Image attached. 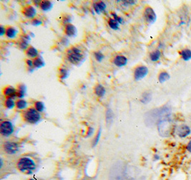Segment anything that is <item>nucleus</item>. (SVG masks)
Returning <instances> with one entry per match:
<instances>
[{
	"mask_svg": "<svg viewBox=\"0 0 191 180\" xmlns=\"http://www.w3.org/2000/svg\"><path fill=\"white\" fill-rule=\"evenodd\" d=\"M67 60L72 64L78 65L81 64L84 60L85 56L82 50L77 47H73L67 51Z\"/></svg>",
	"mask_w": 191,
	"mask_h": 180,
	"instance_id": "obj_1",
	"label": "nucleus"
},
{
	"mask_svg": "<svg viewBox=\"0 0 191 180\" xmlns=\"http://www.w3.org/2000/svg\"><path fill=\"white\" fill-rule=\"evenodd\" d=\"M17 167L21 172L26 174H31L35 170V161L29 157H22L19 159L17 163Z\"/></svg>",
	"mask_w": 191,
	"mask_h": 180,
	"instance_id": "obj_2",
	"label": "nucleus"
},
{
	"mask_svg": "<svg viewBox=\"0 0 191 180\" xmlns=\"http://www.w3.org/2000/svg\"><path fill=\"white\" fill-rule=\"evenodd\" d=\"M25 121L30 123H37L41 119L39 112L37 111L35 108H30L25 111L24 114Z\"/></svg>",
	"mask_w": 191,
	"mask_h": 180,
	"instance_id": "obj_3",
	"label": "nucleus"
},
{
	"mask_svg": "<svg viewBox=\"0 0 191 180\" xmlns=\"http://www.w3.org/2000/svg\"><path fill=\"white\" fill-rule=\"evenodd\" d=\"M14 132L13 124L9 121H3L0 125V133L4 136H9Z\"/></svg>",
	"mask_w": 191,
	"mask_h": 180,
	"instance_id": "obj_4",
	"label": "nucleus"
},
{
	"mask_svg": "<svg viewBox=\"0 0 191 180\" xmlns=\"http://www.w3.org/2000/svg\"><path fill=\"white\" fill-rule=\"evenodd\" d=\"M148 68L145 65H140V66L137 67L134 72V78L135 80L137 81H140L145 78L148 74Z\"/></svg>",
	"mask_w": 191,
	"mask_h": 180,
	"instance_id": "obj_5",
	"label": "nucleus"
},
{
	"mask_svg": "<svg viewBox=\"0 0 191 180\" xmlns=\"http://www.w3.org/2000/svg\"><path fill=\"white\" fill-rule=\"evenodd\" d=\"M144 17H145L146 22L150 25H152L155 23L157 19V15L153 10V8L147 7H146L145 12H144Z\"/></svg>",
	"mask_w": 191,
	"mask_h": 180,
	"instance_id": "obj_6",
	"label": "nucleus"
},
{
	"mask_svg": "<svg viewBox=\"0 0 191 180\" xmlns=\"http://www.w3.org/2000/svg\"><path fill=\"white\" fill-rule=\"evenodd\" d=\"M4 149L7 154H14L19 151V145L13 141H7L4 144Z\"/></svg>",
	"mask_w": 191,
	"mask_h": 180,
	"instance_id": "obj_7",
	"label": "nucleus"
},
{
	"mask_svg": "<svg viewBox=\"0 0 191 180\" xmlns=\"http://www.w3.org/2000/svg\"><path fill=\"white\" fill-rule=\"evenodd\" d=\"M190 132L191 130L190 127L185 124L180 126L177 129L178 136L181 138L187 137L190 134Z\"/></svg>",
	"mask_w": 191,
	"mask_h": 180,
	"instance_id": "obj_8",
	"label": "nucleus"
},
{
	"mask_svg": "<svg viewBox=\"0 0 191 180\" xmlns=\"http://www.w3.org/2000/svg\"><path fill=\"white\" fill-rule=\"evenodd\" d=\"M30 34H26V35L21 36L20 40L19 41V46L21 50H27L29 48V44H30Z\"/></svg>",
	"mask_w": 191,
	"mask_h": 180,
	"instance_id": "obj_9",
	"label": "nucleus"
},
{
	"mask_svg": "<svg viewBox=\"0 0 191 180\" xmlns=\"http://www.w3.org/2000/svg\"><path fill=\"white\" fill-rule=\"evenodd\" d=\"M3 92L4 96H7L8 98L14 99V97H17V90L16 88H14L13 86H11V85L5 87Z\"/></svg>",
	"mask_w": 191,
	"mask_h": 180,
	"instance_id": "obj_10",
	"label": "nucleus"
},
{
	"mask_svg": "<svg viewBox=\"0 0 191 180\" xmlns=\"http://www.w3.org/2000/svg\"><path fill=\"white\" fill-rule=\"evenodd\" d=\"M23 14L27 18H34L37 15V10L34 7L27 6L23 10Z\"/></svg>",
	"mask_w": 191,
	"mask_h": 180,
	"instance_id": "obj_11",
	"label": "nucleus"
},
{
	"mask_svg": "<svg viewBox=\"0 0 191 180\" xmlns=\"http://www.w3.org/2000/svg\"><path fill=\"white\" fill-rule=\"evenodd\" d=\"M127 58L124 55H117L114 59V64L118 67H123L127 65Z\"/></svg>",
	"mask_w": 191,
	"mask_h": 180,
	"instance_id": "obj_12",
	"label": "nucleus"
},
{
	"mask_svg": "<svg viewBox=\"0 0 191 180\" xmlns=\"http://www.w3.org/2000/svg\"><path fill=\"white\" fill-rule=\"evenodd\" d=\"M65 33L68 37H75L77 34V28L75 27V25L72 24H68L65 26Z\"/></svg>",
	"mask_w": 191,
	"mask_h": 180,
	"instance_id": "obj_13",
	"label": "nucleus"
},
{
	"mask_svg": "<svg viewBox=\"0 0 191 180\" xmlns=\"http://www.w3.org/2000/svg\"><path fill=\"white\" fill-rule=\"evenodd\" d=\"M18 33V31L17 29H15L13 27H7L6 30V36L10 39H14L16 37Z\"/></svg>",
	"mask_w": 191,
	"mask_h": 180,
	"instance_id": "obj_14",
	"label": "nucleus"
},
{
	"mask_svg": "<svg viewBox=\"0 0 191 180\" xmlns=\"http://www.w3.org/2000/svg\"><path fill=\"white\" fill-rule=\"evenodd\" d=\"M27 92V87L26 85L23 83L19 84L17 87V97L19 99H22L24 97L25 94Z\"/></svg>",
	"mask_w": 191,
	"mask_h": 180,
	"instance_id": "obj_15",
	"label": "nucleus"
},
{
	"mask_svg": "<svg viewBox=\"0 0 191 180\" xmlns=\"http://www.w3.org/2000/svg\"><path fill=\"white\" fill-rule=\"evenodd\" d=\"M26 54L28 57L32 58H35L38 57V55H39V52L38 50H37V48H35V47L33 46H30L29 48L26 51Z\"/></svg>",
	"mask_w": 191,
	"mask_h": 180,
	"instance_id": "obj_16",
	"label": "nucleus"
},
{
	"mask_svg": "<svg viewBox=\"0 0 191 180\" xmlns=\"http://www.w3.org/2000/svg\"><path fill=\"white\" fill-rule=\"evenodd\" d=\"M95 93L98 97H103L106 93V89L102 85L97 84L95 88Z\"/></svg>",
	"mask_w": 191,
	"mask_h": 180,
	"instance_id": "obj_17",
	"label": "nucleus"
},
{
	"mask_svg": "<svg viewBox=\"0 0 191 180\" xmlns=\"http://www.w3.org/2000/svg\"><path fill=\"white\" fill-rule=\"evenodd\" d=\"M180 55H181L182 59L183 60L188 61L191 60V50L190 49H183V50L180 52Z\"/></svg>",
	"mask_w": 191,
	"mask_h": 180,
	"instance_id": "obj_18",
	"label": "nucleus"
},
{
	"mask_svg": "<svg viewBox=\"0 0 191 180\" xmlns=\"http://www.w3.org/2000/svg\"><path fill=\"white\" fill-rule=\"evenodd\" d=\"M52 7H53V4H52V1H41L40 4H39V7H40L41 10L45 11V12L51 10Z\"/></svg>",
	"mask_w": 191,
	"mask_h": 180,
	"instance_id": "obj_19",
	"label": "nucleus"
},
{
	"mask_svg": "<svg viewBox=\"0 0 191 180\" xmlns=\"http://www.w3.org/2000/svg\"><path fill=\"white\" fill-rule=\"evenodd\" d=\"M45 65V62L42 57H37L34 60V68L39 69Z\"/></svg>",
	"mask_w": 191,
	"mask_h": 180,
	"instance_id": "obj_20",
	"label": "nucleus"
},
{
	"mask_svg": "<svg viewBox=\"0 0 191 180\" xmlns=\"http://www.w3.org/2000/svg\"><path fill=\"white\" fill-rule=\"evenodd\" d=\"M161 57V52L159 50H155L150 54V58L153 62H157L160 60Z\"/></svg>",
	"mask_w": 191,
	"mask_h": 180,
	"instance_id": "obj_21",
	"label": "nucleus"
},
{
	"mask_svg": "<svg viewBox=\"0 0 191 180\" xmlns=\"http://www.w3.org/2000/svg\"><path fill=\"white\" fill-rule=\"evenodd\" d=\"M151 99H152V95H151L150 93L149 92H145L143 93L141 97V102L144 103V104H147L149 102H150Z\"/></svg>",
	"mask_w": 191,
	"mask_h": 180,
	"instance_id": "obj_22",
	"label": "nucleus"
},
{
	"mask_svg": "<svg viewBox=\"0 0 191 180\" xmlns=\"http://www.w3.org/2000/svg\"><path fill=\"white\" fill-rule=\"evenodd\" d=\"M169 79H170V75H169L168 72L165 71L161 72L160 73L159 76H158V81L161 83H165V82L168 81Z\"/></svg>",
	"mask_w": 191,
	"mask_h": 180,
	"instance_id": "obj_23",
	"label": "nucleus"
},
{
	"mask_svg": "<svg viewBox=\"0 0 191 180\" xmlns=\"http://www.w3.org/2000/svg\"><path fill=\"white\" fill-rule=\"evenodd\" d=\"M108 24H109V26L111 29H113V30H118L120 28V24L118 21L115 20L113 18H111V19H109L108 21Z\"/></svg>",
	"mask_w": 191,
	"mask_h": 180,
	"instance_id": "obj_24",
	"label": "nucleus"
},
{
	"mask_svg": "<svg viewBox=\"0 0 191 180\" xmlns=\"http://www.w3.org/2000/svg\"><path fill=\"white\" fill-rule=\"evenodd\" d=\"M70 72L65 68H62L59 69V78L62 80H65L69 77Z\"/></svg>",
	"mask_w": 191,
	"mask_h": 180,
	"instance_id": "obj_25",
	"label": "nucleus"
},
{
	"mask_svg": "<svg viewBox=\"0 0 191 180\" xmlns=\"http://www.w3.org/2000/svg\"><path fill=\"white\" fill-rule=\"evenodd\" d=\"M16 106L17 107V108L20 109V110H23V109L26 108L27 107V102L23 99H19L16 103Z\"/></svg>",
	"mask_w": 191,
	"mask_h": 180,
	"instance_id": "obj_26",
	"label": "nucleus"
},
{
	"mask_svg": "<svg viewBox=\"0 0 191 180\" xmlns=\"http://www.w3.org/2000/svg\"><path fill=\"white\" fill-rule=\"evenodd\" d=\"M113 113L111 109H107L106 111V121L107 124H111L113 121Z\"/></svg>",
	"mask_w": 191,
	"mask_h": 180,
	"instance_id": "obj_27",
	"label": "nucleus"
},
{
	"mask_svg": "<svg viewBox=\"0 0 191 180\" xmlns=\"http://www.w3.org/2000/svg\"><path fill=\"white\" fill-rule=\"evenodd\" d=\"M16 103L14 102V99L12 98H7V99L5 101V106L9 109H12L15 106Z\"/></svg>",
	"mask_w": 191,
	"mask_h": 180,
	"instance_id": "obj_28",
	"label": "nucleus"
},
{
	"mask_svg": "<svg viewBox=\"0 0 191 180\" xmlns=\"http://www.w3.org/2000/svg\"><path fill=\"white\" fill-rule=\"evenodd\" d=\"M35 107L36 110L39 113L42 112L44 110V108H45V107H44V104L42 101H37L35 104Z\"/></svg>",
	"mask_w": 191,
	"mask_h": 180,
	"instance_id": "obj_29",
	"label": "nucleus"
},
{
	"mask_svg": "<svg viewBox=\"0 0 191 180\" xmlns=\"http://www.w3.org/2000/svg\"><path fill=\"white\" fill-rule=\"evenodd\" d=\"M95 59L97 60V61L98 62H101L102 60L104 59V56L102 52H101L100 51H97V52H95Z\"/></svg>",
	"mask_w": 191,
	"mask_h": 180,
	"instance_id": "obj_30",
	"label": "nucleus"
},
{
	"mask_svg": "<svg viewBox=\"0 0 191 180\" xmlns=\"http://www.w3.org/2000/svg\"><path fill=\"white\" fill-rule=\"evenodd\" d=\"M111 14H112V16L113 17V19H115V20L118 21L119 22V24H122V23H123V21H124L123 18L121 17H119V16L116 13H115V12H112Z\"/></svg>",
	"mask_w": 191,
	"mask_h": 180,
	"instance_id": "obj_31",
	"label": "nucleus"
},
{
	"mask_svg": "<svg viewBox=\"0 0 191 180\" xmlns=\"http://www.w3.org/2000/svg\"><path fill=\"white\" fill-rule=\"evenodd\" d=\"M97 5H98L99 9H100L101 12H104L106 10V8H107V5H106V4L102 1H97Z\"/></svg>",
	"mask_w": 191,
	"mask_h": 180,
	"instance_id": "obj_32",
	"label": "nucleus"
},
{
	"mask_svg": "<svg viewBox=\"0 0 191 180\" xmlns=\"http://www.w3.org/2000/svg\"><path fill=\"white\" fill-rule=\"evenodd\" d=\"M100 136H101V128L99 129L98 132H97V135H96V136H95V138L94 139V141H93V146L94 147L96 146V145L97 144V143L99 142V140H100Z\"/></svg>",
	"mask_w": 191,
	"mask_h": 180,
	"instance_id": "obj_33",
	"label": "nucleus"
},
{
	"mask_svg": "<svg viewBox=\"0 0 191 180\" xmlns=\"http://www.w3.org/2000/svg\"><path fill=\"white\" fill-rule=\"evenodd\" d=\"M26 63H27V65H28L29 69H30L31 71H32V70L35 69V68H34V60H32L28 59V60H27Z\"/></svg>",
	"mask_w": 191,
	"mask_h": 180,
	"instance_id": "obj_34",
	"label": "nucleus"
},
{
	"mask_svg": "<svg viewBox=\"0 0 191 180\" xmlns=\"http://www.w3.org/2000/svg\"><path fill=\"white\" fill-rule=\"evenodd\" d=\"M31 23L34 26H39V25H42V22L39 19H33L32 20Z\"/></svg>",
	"mask_w": 191,
	"mask_h": 180,
	"instance_id": "obj_35",
	"label": "nucleus"
},
{
	"mask_svg": "<svg viewBox=\"0 0 191 180\" xmlns=\"http://www.w3.org/2000/svg\"><path fill=\"white\" fill-rule=\"evenodd\" d=\"M63 22L65 23L66 25L68 24H70V22H71V17H70V15L64 16V18H63Z\"/></svg>",
	"mask_w": 191,
	"mask_h": 180,
	"instance_id": "obj_36",
	"label": "nucleus"
},
{
	"mask_svg": "<svg viewBox=\"0 0 191 180\" xmlns=\"http://www.w3.org/2000/svg\"><path fill=\"white\" fill-rule=\"evenodd\" d=\"M122 4H124L125 6H127V5H133L135 4L137 1H122Z\"/></svg>",
	"mask_w": 191,
	"mask_h": 180,
	"instance_id": "obj_37",
	"label": "nucleus"
},
{
	"mask_svg": "<svg viewBox=\"0 0 191 180\" xmlns=\"http://www.w3.org/2000/svg\"><path fill=\"white\" fill-rule=\"evenodd\" d=\"M93 5V9H94L95 12H96V13H97V14H100L101 12H100V9H99L98 5H97V2H94Z\"/></svg>",
	"mask_w": 191,
	"mask_h": 180,
	"instance_id": "obj_38",
	"label": "nucleus"
},
{
	"mask_svg": "<svg viewBox=\"0 0 191 180\" xmlns=\"http://www.w3.org/2000/svg\"><path fill=\"white\" fill-rule=\"evenodd\" d=\"M6 30L7 29L4 28L3 25H1V27H0V35L3 36L4 34H6Z\"/></svg>",
	"mask_w": 191,
	"mask_h": 180,
	"instance_id": "obj_39",
	"label": "nucleus"
},
{
	"mask_svg": "<svg viewBox=\"0 0 191 180\" xmlns=\"http://www.w3.org/2000/svg\"><path fill=\"white\" fill-rule=\"evenodd\" d=\"M62 42V43L64 45H67L68 43H69V41H68V40L67 39V38H63Z\"/></svg>",
	"mask_w": 191,
	"mask_h": 180,
	"instance_id": "obj_40",
	"label": "nucleus"
},
{
	"mask_svg": "<svg viewBox=\"0 0 191 180\" xmlns=\"http://www.w3.org/2000/svg\"><path fill=\"white\" fill-rule=\"evenodd\" d=\"M187 150H188L190 153H191V140L189 141L188 145H187Z\"/></svg>",
	"mask_w": 191,
	"mask_h": 180,
	"instance_id": "obj_41",
	"label": "nucleus"
},
{
	"mask_svg": "<svg viewBox=\"0 0 191 180\" xmlns=\"http://www.w3.org/2000/svg\"><path fill=\"white\" fill-rule=\"evenodd\" d=\"M93 128H89V130H88V131H87V137H88V136H90L91 134H93Z\"/></svg>",
	"mask_w": 191,
	"mask_h": 180,
	"instance_id": "obj_42",
	"label": "nucleus"
},
{
	"mask_svg": "<svg viewBox=\"0 0 191 180\" xmlns=\"http://www.w3.org/2000/svg\"><path fill=\"white\" fill-rule=\"evenodd\" d=\"M29 180H36V179H29Z\"/></svg>",
	"mask_w": 191,
	"mask_h": 180,
	"instance_id": "obj_43",
	"label": "nucleus"
}]
</instances>
